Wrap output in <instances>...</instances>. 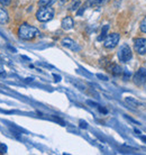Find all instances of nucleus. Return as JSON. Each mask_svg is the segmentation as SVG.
Wrapping results in <instances>:
<instances>
[{
	"label": "nucleus",
	"mask_w": 146,
	"mask_h": 155,
	"mask_svg": "<svg viewBox=\"0 0 146 155\" xmlns=\"http://www.w3.org/2000/svg\"><path fill=\"white\" fill-rule=\"evenodd\" d=\"M38 35V29L26 23L22 24L19 28H18V36H19L20 39H24V41H32V39H34L36 36Z\"/></svg>",
	"instance_id": "f257e3e1"
},
{
	"label": "nucleus",
	"mask_w": 146,
	"mask_h": 155,
	"mask_svg": "<svg viewBox=\"0 0 146 155\" xmlns=\"http://www.w3.org/2000/svg\"><path fill=\"white\" fill-rule=\"evenodd\" d=\"M54 12L53 8H51V6L48 7H41L36 12V18L41 23H46L48 20H51L54 17Z\"/></svg>",
	"instance_id": "f03ea898"
},
{
	"label": "nucleus",
	"mask_w": 146,
	"mask_h": 155,
	"mask_svg": "<svg viewBox=\"0 0 146 155\" xmlns=\"http://www.w3.org/2000/svg\"><path fill=\"white\" fill-rule=\"evenodd\" d=\"M117 56H118L120 62H123V63H126V62H128V61H131V58H133V53H131V48L129 47V45H128V44H123V45L118 48Z\"/></svg>",
	"instance_id": "7ed1b4c3"
},
{
	"label": "nucleus",
	"mask_w": 146,
	"mask_h": 155,
	"mask_svg": "<svg viewBox=\"0 0 146 155\" xmlns=\"http://www.w3.org/2000/svg\"><path fill=\"white\" fill-rule=\"evenodd\" d=\"M120 36L119 34L117 33H112V34H109V35L106 36V38L104 39V46L108 50H111L114 47L117 46V44L119 43Z\"/></svg>",
	"instance_id": "20e7f679"
},
{
	"label": "nucleus",
	"mask_w": 146,
	"mask_h": 155,
	"mask_svg": "<svg viewBox=\"0 0 146 155\" xmlns=\"http://www.w3.org/2000/svg\"><path fill=\"white\" fill-rule=\"evenodd\" d=\"M133 82H134L136 85H143L146 82V69L145 68H141L137 70V72L134 74L133 77Z\"/></svg>",
	"instance_id": "39448f33"
},
{
	"label": "nucleus",
	"mask_w": 146,
	"mask_h": 155,
	"mask_svg": "<svg viewBox=\"0 0 146 155\" xmlns=\"http://www.w3.org/2000/svg\"><path fill=\"white\" fill-rule=\"evenodd\" d=\"M134 50L139 55L146 54V38L138 37L134 39Z\"/></svg>",
	"instance_id": "423d86ee"
},
{
	"label": "nucleus",
	"mask_w": 146,
	"mask_h": 155,
	"mask_svg": "<svg viewBox=\"0 0 146 155\" xmlns=\"http://www.w3.org/2000/svg\"><path fill=\"white\" fill-rule=\"evenodd\" d=\"M62 45L64 47H68L70 50L72 51H80V47L78 46V44L73 39L69 38V37H66V38H63L62 39Z\"/></svg>",
	"instance_id": "0eeeda50"
},
{
	"label": "nucleus",
	"mask_w": 146,
	"mask_h": 155,
	"mask_svg": "<svg viewBox=\"0 0 146 155\" xmlns=\"http://www.w3.org/2000/svg\"><path fill=\"white\" fill-rule=\"evenodd\" d=\"M61 26H62V28H63V29H65V31L72 29L73 26H74V21H73L72 17H70V16L64 17L61 21Z\"/></svg>",
	"instance_id": "6e6552de"
},
{
	"label": "nucleus",
	"mask_w": 146,
	"mask_h": 155,
	"mask_svg": "<svg viewBox=\"0 0 146 155\" xmlns=\"http://www.w3.org/2000/svg\"><path fill=\"white\" fill-rule=\"evenodd\" d=\"M109 2V0H87L85 1V7H101Z\"/></svg>",
	"instance_id": "1a4fd4ad"
},
{
	"label": "nucleus",
	"mask_w": 146,
	"mask_h": 155,
	"mask_svg": "<svg viewBox=\"0 0 146 155\" xmlns=\"http://www.w3.org/2000/svg\"><path fill=\"white\" fill-rule=\"evenodd\" d=\"M108 70L110 71L114 75H120V74L124 73V71L121 70V68H120L118 64H116V63H111L110 65L108 66Z\"/></svg>",
	"instance_id": "9d476101"
},
{
	"label": "nucleus",
	"mask_w": 146,
	"mask_h": 155,
	"mask_svg": "<svg viewBox=\"0 0 146 155\" xmlns=\"http://www.w3.org/2000/svg\"><path fill=\"white\" fill-rule=\"evenodd\" d=\"M9 21V15H8L7 10L5 8L0 7V24L1 25H5Z\"/></svg>",
	"instance_id": "9b49d317"
},
{
	"label": "nucleus",
	"mask_w": 146,
	"mask_h": 155,
	"mask_svg": "<svg viewBox=\"0 0 146 155\" xmlns=\"http://www.w3.org/2000/svg\"><path fill=\"white\" fill-rule=\"evenodd\" d=\"M56 0H39L38 6L39 7H48L51 5H53Z\"/></svg>",
	"instance_id": "f8f14e48"
},
{
	"label": "nucleus",
	"mask_w": 146,
	"mask_h": 155,
	"mask_svg": "<svg viewBox=\"0 0 146 155\" xmlns=\"http://www.w3.org/2000/svg\"><path fill=\"white\" fill-rule=\"evenodd\" d=\"M108 29H109V26H108V25H106V26H104V27H102V31H101V34H100V36L98 37V41H104V39L106 38Z\"/></svg>",
	"instance_id": "ddd939ff"
},
{
	"label": "nucleus",
	"mask_w": 146,
	"mask_h": 155,
	"mask_svg": "<svg viewBox=\"0 0 146 155\" xmlns=\"http://www.w3.org/2000/svg\"><path fill=\"white\" fill-rule=\"evenodd\" d=\"M80 5H81V0H73L72 5L70 6V10H72V12L77 10L78 8L80 7Z\"/></svg>",
	"instance_id": "4468645a"
},
{
	"label": "nucleus",
	"mask_w": 146,
	"mask_h": 155,
	"mask_svg": "<svg viewBox=\"0 0 146 155\" xmlns=\"http://www.w3.org/2000/svg\"><path fill=\"white\" fill-rule=\"evenodd\" d=\"M126 101L128 104H131L133 107H138V106H141V104L137 100H135L134 98H126Z\"/></svg>",
	"instance_id": "2eb2a0df"
},
{
	"label": "nucleus",
	"mask_w": 146,
	"mask_h": 155,
	"mask_svg": "<svg viewBox=\"0 0 146 155\" xmlns=\"http://www.w3.org/2000/svg\"><path fill=\"white\" fill-rule=\"evenodd\" d=\"M139 28H141V31H142L143 33H145L146 34V17H144V19L141 21V26H139Z\"/></svg>",
	"instance_id": "dca6fc26"
},
{
	"label": "nucleus",
	"mask_w": 146,
	"mask_h": 155,
	"mask_svg": "<svg viewBox=\"0 0 146 155\" xmlns=\"http://www.w3.org/2000/svg\"><path fill=\"white\" fill-rule=\"evenodd\" d=\"M0 4L2 6H9L12 4V0H0Z\"/></svg>",
	"instance_id": "f3484780"
},
{
	"label": "nucleus",
	"mask_w": 146,
	"mask_h": 155,
	"mask_svg": "<svg viewBox=\"0 0 146 155\" xmlns=\"http://www.w3.org/2000/svg\"><path fill=\"white\" fill-rule=\"evenodd\" d=\"M6 152H7V147L1 144V145H0V153H6Z\"/></svg>",
	"instance_id": "a211bd4d"
},
{
	"label": "nucleus",
	"mask_w": 146,
	"mask_h": 155,
	"mask_svg": "<svg viewBox=\"0 0 146 155\" xmlns=\"http://www.w3.org/2000/svg\"><path fill=\"white\" fill-rule=\"evenodd\" d=\"M80 127L81 128H87L88 127V124H87L85 121H83V120H80Z\"/></svg>",
	"instance_id": "6ab92c4d"
},
{
	"label": "nucleus",
	"mask_w": 146,
	"mask_h": 155,
	"mask_svg": "<svg viewBox=\"0 0 146 155\" xmlns=\"http://www.w3.org/2000/svg\"><path fill=\"white\" fill-rule=\"evenodd\" d=\"M97 77L101 79V80H104V81H108V78L106 75H102V74H97Z\"/></svg>",
	"instance_id": "aec40b11"
},
{
	"label": "nucleus",
	"mask_w": 146,
	"mask_h": 155,
	"mask_svg": "<svg viewBox=\"0 0 146 155\" xmlns=\"http://www.w3.org/2000/svg\"><path fill=\"white\" fill-rule=\"evenodd\" d=\"M125 117H126L127 119H129V120H131V123H135V124H136V125H139L138 121H136V120H135V119H133V118H131V117H128V116H127V115H125Z\"/></svg>",
	"instance_id": "412c9836"
},
{
	"label": "nucleus",
	"mask_w": 146,
	"mask_h": 155,
	"mask_svg": "<svg viewBox=\"0 0 146 155\" xmlns=\"http://www.w3.org/2000/svg\"><path fill=\"white\" fill-rule=\"evenodd\" d=\"M85 8H87V7H85H85H81V9H80V10H79V12H77L78 15H79V16H80V15H82V14H83V12H85Z\"/></svg>",
	"instance_id": "4be33fe9"
},
{
	"label": "nucleus",
	"mask_w": 146,
	"mask_h": 155,
	"mask_svg": "<svg viewBox=\"0 0 146 155\" xmlns=\"http://www.w3.org/2000/svg\"><path fill=\"white\" fill-rule=\"evenodd\" d=\"M139 137H141V140L144 142V143L146 144V136H143V135H139Z\"/></svg>",
	"instance_id": "5701e85b"
},
{
	"label": "nucleus",
	"mask_w": 146,
	"mask_h": 155,
	"mask_svg": "<svg viewBox=\"0 0 146 155\" xmlns=\"http://www.w3.org/2000/svg\"><path fill=\"white\" fill-rule=\"evenodd\" d=\"M54 78L56 79L55 81H60V80H61V77H58V75H55V74H54Z\"/></svg>",
	"instance_id": "b1692460"
},
{
	"label": "nucleus",
	"mask_w": 146,
	"mask_h": 155,
	"mask_svg": "<svg viewBox=\"0 0 146 155\" xmlns=\"http://www.w3.org/2000/svg\"><path fill=\"white\" fill-rule=\"evenodd\" d=\"M134 132H135V133H136V134H137V135H141V134H142V133L139 132L138 129H134Z\"/></svg>",
	"instance_id": "393cba45"
},
{
	"label": "nucleus",
	"mask_w": 146,
	"mask_h": 155,
	"mask_svg": "<svg viewBox=\"0 0 146 155\" xmlns=\"http://www.w3.org/2000/svg\"><path fill=\"white\" fill-rule=\"evenodd\" d=\"M145 89H146V84H145Z\"/></svg>",
	"instance_id": "a878e982"
}]
</instances>
